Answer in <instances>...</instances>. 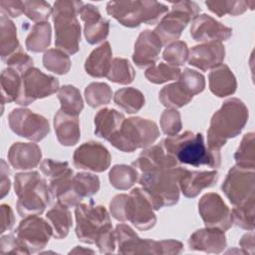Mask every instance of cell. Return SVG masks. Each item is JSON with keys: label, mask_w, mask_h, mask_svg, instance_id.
I'll return each instance as SVG.
<instances>
[{"label": "cell", "mask_w": 255, "mask_h": 255, "mask_svg": "<svg viewBox=\"0 0 255 255\" xmlns=\"http://www.w3.org/2000/svg\"><path fill=\"white\" fill-rule=\"evenodd\" d=\"M160 143L169 154L175 157L179 164L218 167L221 163L220 150L208 147L204 143L201 132L193 133L186 130L181 134L165 137Z\"/></svg>", "instance_id": "cell-1"}, {"label": "cell", "mask_w": 255, "mask_h": 255, "mask_svg": "<svg viewBox=\"0 0 255 255\" xmlns=\"http://www.w3.org/2000/svg\"><path fill=\"white\" fill-rule=\"evenodd\" d=\"M248 118L249 111L241 100L238 98L226 100L210 120L207 130L208 147L220 150L229 138L237 136L242 131Z\"/></svg>", "instance_id": "cell-2"}, {"label": "cell", "mask_w": 255, "mask_h": 255, "mask_svg": "<svg viewBox=\"0 0 255 255\" xmlns=\"http://www.w3.org/2000/svg\"><path fill=\"white\" fill-rule=\"evenodd\" d=\"M185 170L186 168L177 166L140 174L139 184L154 210H158L163 206H171L178 202L179 179Z\"/></svg>", "instance_id": "cell-3"}, {"label": "cell", "mask_w": 255, "mask_h": 255, "mask_svg": "<svg viewBox=\"0 0 255 255\" xmlns=\"http://www.w3.org/2000/svg\"><path fill=\"white\" fill-rule=\"evenodd\" d=\"M152 205L140 187L131 189L129 194H117L110 202V211L119 221H130L138 230L152 228L156 223V216Z\"/></svg>", "instance_id": "cell-4"}, {"label": "cell", "mask_w": 255, "mask_h": 255, "mask_svg": "<svg viewBox=\"0 0 255 255\" xmlns=\"http://www.w3.org/2000/svg\"><path fill=\"white\" fill-rule=\"evenodd\" d=\"M83 5L82 1L76 0H58L53 5L55 46L68 55H74L79 51L81 26L77 15Z\"/></svg>", "instance_id": "cell-5"}, {"label": "cell", "mask_w": 255, "mask_h": 255, "mask_svg": "<svg viewBox=\"0 0 255 255\" xmlns=\"http://www.w3.org/2000/svg\"><path fill=\"white\" fill-rule=\"evenodd\" d=\"M16 203L20 216L40 215L50 203L51 193L46 180L38 171L19 172L14 177Z\"/></svg>", "instance_id": "cell-6"}, {"label": "cell", "mask_w": 255, "mask_h": 255, "mask_svg": "<svg viewBox=\"0 0 255 255\" xmlns=\"http://www.w3.org/2000/svg\"><path fill=\"white\" fill-rule=\"evenodd\" d=\"M107 13L120 24L128 28L138 27L141 23L154 24L168 11L166 5L157 1L126 0L110 1L107 4Z\"/></svg>", "instance_id": "cell-7"}, {"label": "cell", "mask_w": 255, "mask_h": 255, "mask_svg": "<svg viewBox=\"0 0 255 255\" xmlns=\"http://www.w3.org/2000/svg\"><path fill=\"white\" fill-rule=\"evenodd\" d=\"M159 136L157 125L140 117L125 119L119 130L108 140L124 152H132L152 144Z\"/></svg>", "instance_id": "cell-8"}, {"label": "cell", "mask_w": 255, "mask_h": 255, "mask_svg": "<svg viewBox=\"0 0 255 255\" xmlns=\"http://www.w3.org/2000/svg\"><path fill=\"white\" fill-rule=\"evenodd\" d=\"M200 10L193 1L174 2L171 11L161 18L153 32L159 37L162 45H169L180 37L187 24L198 15Z\"/></svg>", "instance_id": "cell-9"}, {"label": "cell", "mask_w": 255, "mask_h": 255, "mask_svg": "<svg viewBox=\"0 0 255 255\" xmlns=\"http://www.w3.org/2000/svg\"><path fill=\"white\" fill-rule=\"evenodd\" d=\"M59 89L60 84L57 78L32 67L21 75V89L15 103L26 107L38 99L55 94Z\"/></svg>", "instance_id": "cell-10"}, {"label": "cell", "mask_w": 255, "mask_h": 255, "mask_svg": "<svg viewBox=\"0 0 255 255\" xmlns=\"http://www.w3.org/2000/svg\"><path fill=\"white\" fill-rule=\"evenodd\" d=\"M76 235L84 243L94 244L99 231L106 224L111 223V217L103 205L80 203L75 208Z\"/></svg>", "instance_id": "cell-11"}, {"label": "cell", "mask_w": 255, "mask_h": 255, "mask_svg": "<svg viewBox=\"0 0 255 255\" xmlns=\"http://www.w3.org/2000/svg\"><path fill=\"white\" fill-rule=\"evenodd\" d=\"M11 130L32 141H40L50 132L48 120L28 109H14L8 116Z\"/></svg>", "instance_id": "cell-12"}, {"label": "cell", "mask_w": 255, "mask_h": 255, "mask_svg": "<svg viewBox=\"0 0 255 255\" xmlns=\"http://www.w3.org/2000/svg\"><path fill=\"white\" fill-rule=\"evenodd\" d=\"M255 173L233 166L229 169L221 189L231 204L234 206L244 204L255 199Z\"/></svg>", "instance_id": "cell-13"}, {"label": "cell", "mask_w": 255, "mask_h": 255, "mask_svg": "<svg viewBox=\"0 0 255 255\" xmlns=\"http://www.w3.org/2000/svg\"><path fill=\"white\" fill-rule=\"evenodd\" d=\"M100 189V178L89 172H79L56 195L58 202L67 207H76L85 197L96 194Z\"/></svg>", "instance_id": "cell-14"}, {"label": "cell", "mask_w": 255, "mask_h": 255, "mask_svg": "<svg viewBox=\"0 0 255 255\" xmlns=\"http://www.w3.org/2000/svg\"><path fill=\"white\" fill-rule=\"evenodd\" d=\"M17 237L27 246L30 253L41 251L53 235L50 223L37 215L24 217L16 229Z\"/></svg>", "instance_id": "cell-15"}, {"label": "cell", "mask_w": 255, "mask_h": 255, "mask_svg": "<svg viewBox=\"0 0 255 255\" xmlns=\"http://www.w3.org/2000/svg\"><path fill=\"white\" fill-rule=\"evenodd\" d=\"M198 211L206 227H216L226 231L233 224L229 207L217 193L204 194L199 199Z\"/></svg>", "instance_id": "cell-16"}, {"label": "cell", "mask_w": 255, "mask_h": 255, "mask_svg": "<svg viewBox=\"0 0 255 255\" xmlns=\"http://www.w3.org/2000/svg\"><path fill=\"white\" fill-rule=\"evenodd\" d=\"M112 156L106 146L97 141L81 144L73 154V162L77 168L103 172L110 167Z\"/></svg>", "instance_id": "cell-17"}, {"label": "cell", "mask_w": 255, "mask_h": 255, "mask_svg": "<svg viewBox=\"0 0 255 255\" xmlns=\"http://www.w3.org/2000/svg\"><path fill=\"white\" fill-rule=\"evenodd\" d=\"M190 35L197 42H222L232 36V29L209 15H197L191 24Z\"/></svg>", "instance_id": "cell-18"}, {"label": "cell", "mask_w": 255, "mask_h": 255, "mask_svg": "<svg viewBox=\"0 0 255 255\" xmlns=\"http://www.w3.org/2000/svg\"><path fill=\"white\" fill-rule=\"evenodd\" d=\"M131 165L141 173L180 166L175 157L169 154L161 143L143 149Z\"/></svg>", "instance_id": "cell-19"}, {"label": "cell", "mask_w": 255, "mask_h": 255, "mask_svg": "<svg viewBox=\"0 0 255 255\" xmlns=\"http://www.w3.org/2000/svg\"><path fill=\"white\" fill-rule=\"evenodd\" d=\"M224 58V45L221 42H208L191 48L188 63L201 71H208L222 65Z\"/></svg>", "instance_id": "cell-20"}, {"label": "cell", "mask_w": 255, "mask_h": 255, "mask_svg": "<svg viewBox=\"0 0 255 255\" xmlns=\"http://www.w3.org/2000/svg\"><path fill=\"white\" fill-rule=\"evenodd\" d=\"M161 47V40L153 31H142L134 43L132 54L133 63L139 69L154 65L158 59Z\"/></svg>", "instance_id": "cell-21"}, {"label": "cell", "mask_w": 255, "mask_h": 255, "mask_svg": "<svg viewBox=\"0 0 255 255\" xmlns=\"http://www.w3.org/2000/svg\"><path fill=\"white\" fill-rule=\"evenodd\" d=\"M227 245L226 236L223 230L216 227H205L194 231L189 239L190 250L202 251L205 253H221Z\"/></svg>", "instance_id": "cell-22"}, {"label": "cell", "mask_w": 255, "mask_h": 255, "mask_svg": "<svg viewBox=\"0 0 255 255\" xmlns=\"http://www.w3.org/2000/svg\"><path fill=\"white\" fill-rule=\"evenodd\" d=\"M8 161L15 169H31L36 167L42 158V151L37 143L14 142L8 150Z\"/></svg>", "instance_id": "cell-23"}, {"label": "cell", "mask_w": 255, "mask_h": 255, "mask_svg": "<svg viewBox=\"0 0 255 255\" xmlns=\"http://www.w3.org/2000/svg\"><path fill=\"white\" fill-rule=\"evenodd\" d=\"M216 170L190 171L186 169L179 179V188L183 195L188 198L196 197L204 188L213 186L218 180Z\"/></svg>", "instance_id": "cell-24"}, {"label": "cell", "mask_w": 255, "mask_h": 255, "mask_svg": "<svg viewBox=\"0 0 255 255\" xmlns=\"http://www.w3.org/2000/svg\"><path fill=\"white\" fill-rule=\"evenodd\" d=\"M54 128L57 138L62 145L72 146L78 143L81 131L77 116H72L59 110L54 117Z\"/></svg>", "instance_id": "cell-25"}, {"label": "cell", "mask_w": 255, "mask_h": 255, "mask_svg": "<svg viewBox=\"0 0 255 255\" xmlns=\"http://www.w3.org/2000/svg\"><path fill=\"white\" fill-rule=\"evenodd\" d=\"M209 90L218 98L233 95L237 89V82L230 68L222 64L213 69L208 75Z\"/></svg>", "instance_id": "cell-26"}, {"label": "cell", "mask_w": 255, "mask_h": 255, "mask_svg": "<svg viewBox=\"0 0 255 255\" xmlns=\"http://www.w3.org/2000/svg\"><path fill=\"white\" fill-rule=\"evenodd\" d=\"M112 48L110 43L104 42L94 49L85 62V70L88 75L94 78L107 77L112 64Z\"/></svg>", "instance_id": "cell-27"}, {"label": "cell", "mask_w": 255, "mask_h": 255, "mask_svg": "<svg viewBox=\"0 0 255 255\" xmlns=\"http://www.w3.org/2000/svg\"><path fill=\"white\" fill-rule=\"evenodd\" d=\"M125 116L115 109H102L95 116V133L109 140L121 128Z\"/></svg>", "instance_id": "cell-28"}, {"label": "cell", "mask_w": 255, "mask_h": 255, "mask_svg": "<svg viewBox=\"0 0 255 255\" xmlns=\"http://www.w3.org/2000/svg\"><path fill=\"white\" fill-rule=\"evenodd\" d=\"M46 218L53 229V237L64 239L70 232L73 219L69 207L57 202L47 213Z\"/></svg>", "instance_id": "cell-29"}, {"label": "cell", "mask_w": 255, "mask_h": 255, "mask_svg": "<svg viewBox=\"0 0 255 255\" xmlns=\"http://www.w3.org/2000/svg\"><path fill=\"white\" fill-rule=\"evenodd\" d=\"M20 49L15 24L5 15L0 18V55L5 61L10 55Z\"/></svg>", "instance_id": "cell-30"}, {"label": "cell", "mask_w": 255, "mask_h": 255, "mask_svg": "<svg viewBox=\"0 0 255 255\" xmlns=\"http://www.w3.org/2000/svg\"><path fill=\"white\" fill-rule=\"evenodd\" d=\"M160 103L168 109H178L192 101L191 96L179 81L163 87L158 95Z\"/></svg>", "instance_id": "cell-31"}, {"label": "cell", "mask_w": 255, "mask_h": 255, "mask_svg": "<svg viewBox=\"0 0 255 255\" xmlns=\"http://www.w3.org/2000/svg\"><path fill=\"white\" fill-rule=\"evenodd\" d=\"M51 36L52 29L49 22L36 23L26 38L27 50L34 53L46 51L51 44Z\"/></svg>", "instance_id": "cell-32"}, {"label": "cell", "mask_w": 255, "mask_h": 255, "mask_svg": "<svg viewBox=\"0 0 255 255\" xmlns=\"http://www.w3.org/2000/svg\"><path fill=\"white\" fill-rule=\"evenodd\" d=\"M114 102L128 114L137 113L145 103L143 94L135 88H123L114 95Z\"/></svg>", "instance_id": "cell-33"}, {"label": "cell", "mask_w": 255, "mask_h": 255, "mask_svg": "<svg viewBox=\"0 0 255 255\" xmlns=\"http://www.w3.org/2000/svg\"><path fill=\"white\" fill-rule=\"evenodd\" d=\"M138 171L132 165L116 164L109 172V180L113 187L119 190L130 188L137 180Z\"/></svg>", "instance_id": "cell-34"}, {"label": "cell", "mask_w": 255, "mask_h": 255, "mask_svg": "<svg viewBox=\"0 0 255 255\" xmlns=\"http://www.w3.org/2000/svg\"><path fill=\"white\" fill-rule=\"evenodd\" d=\"M58 99L61 103V109L63 112L72 115L79 116L84 109V102L79 89L72 85H64L59 89Z\"/></svg>", "instance_id": "cell-35"}, {"label": "cell", "mask_w": 255, "mask_h": 255, "mask_svg": "<svg viewBox=\"0 0 255 255\" xmlns=\"http://www.w3.org/2000/svg\"><path fill=\"white\" fill-rule=\"evenodd\" d=\"M207 8L214 14L219 17H222L226 14L231 16H237L243 14L247 8L253 10L255 1H235V0H213L205 1Z\"/></svg>", "instance_id": "cell-36"}, {"label": "cell", "mask_w": 255, "mask_h": 255, "mask_svg": "<svg viewBox=\"0 0 255 255\" xmlns=\"http://www.w3.org/2000/svg\"><path fill=\"white\" fill-rule=\"evenodd\" d=\"M254 132L246 133L234 153L236 166L242 169L254 170L255 168V136Z\"/></svg>", "instance_id": "cell-37"}, {"label": "cell", "mask_w": 255, "mask_h": 255, "mask_svg": "<svg viewBox=\"0 0 255 255\" xmlns=\"http://www.w3.org/2000/svg\"><path fill=\"white\" fill-rule=\"evenodd\" d=\"M0 84L2 105L16 102L21 89L20 74L11 68H7L1 73Z\"/></svg>", "instance_id": "cell-38"}, {"label": "cell", "mask_w": 255, "mask_h": 255, "mask_svg": "<svg viewBox=\"0 0 255 255\" xmlns=\"http://www.w3.org/2000/svg\"><path fill=\"white\" fill-rule=\"evenodd\" d=\"M135 77V72L130 63L124 58H115L112 61L107 78L117 84L128 85Z\"/></svg>", "instance_id": "cell-39"}, {"label": "cell", "mask_w": 255, "mask_h": 255, "mask_svg": "<svg viewBox=\"0 0 255 255\" xmlns=\"http://www.w3.org/2000/svg\"><path fill=\"white\" fill-rule=\"evenodd\" d=\"M71 60L68 54L59 49H49L44 53V67L57 75H65L71 69Z\"/></svg>", "instance_id": "cell-40"}, {"label": "cell", "mask_w": 255, "mask_h": 255, "mask_svg": "<svg viewBox=\"0 0 255 255\" xmlns=\"http://www.w3.org/2000/svg\"><path fill=\"white\" fill-rule=\"evenodd\" d=\"M180 73L181 71L178 67L160 62L157 65H152L146 69L144 76L147 81L152 84H163L169 81L178 80Z\"/></svg>", "instance_id": "cell-41"}, {"label": "cell", "mask_w": 255, "mask_h": 255, "mask_svg": "<svg viewBox=\"0 0 255 255\" xmlns=\"http://www.w3.org/2000/svg\"><path fill=\"white\" fill-rule=\"evenodd\" d=\"M112 89L106 83H91L85 89L86 101L92 108H99L101 106L108 105L112 100Z\"/></svg>", "instance_id": "cell-42"}, {"label": "cell", "mask_w": 255, "mask_h": 255, "mask_svg": "<svg viewBox=\"0 0 255 255\" xmlns=\"http://www.w3.org/2000/svg\"><path fill=\"white\" fill-rule=\"evenodd\" d=\"M40 169L49 179V183L73 175V170L67 161H58L52 158L44 159L40 164Z\"/></svg>", "instance_id": "cell-43"}, {"label": "cell", "mask_w": 255, "mask_h": 255, "mask_svg": "<svg viewBox=\"0 0 255 255\" xmlns=\"http://www.w3.org/2000/svg\"><path fill=\"white\" fill-rule=\"evenodd\" d=\"M254 209L255 199H252L244 204L234 206L231 211L233 223L245 230L254 229Z\"/></svg>", "instance_id": "cell-44"}, {"label": "cell", "mask_w": 255, "mask_h": 255, "mask_svg": "<svg viewBox=\"0 0 255 255\" xmlns=\"http://www.w3.org/2000/svg\"><path fill=\"white\" fill-rule=\"evenodd\" d=\"M110 31V21L104 18H100L88 23L84 26V35L87 42L91 45L98 44L104 40L109 35Z\"/></svg>", "instance_id": "cell-45"}, {"label": "cell", "mask_w": 255, "mask_h": 255, "mask_svg": "<svg viewBox=\"0 0 255 255\" xmlns=\"http://www.w3.org/2000/svg\"><path fill=\"white\" fill-rule=\"evenodd\" d=\"M114 232L118 244V252L122 254H130L132 247L139 238L138 235L127 224H118Z\"/></svg>", "instance_id": "cell-46"}, {"label": "cell", "mask_w": 255, "mask_h": 255, "mask_svg": "<svg viewBox=\"0 0 255 255\" xmlns=\"http://www.w3.org/2000/svg\"><path fill=\"white\" fill-rule=\"evenodd\" d=\"M189 56L187 44L183 41H175L166 46L163 51L162 58L169 65L178 67L182 66Z\"/></svg>", "instance_id": "cell-47"}, {"label": "cell", "mask_w": 255, "mask_h": 255, "mask_svg": "<svg viewBox=\"0 0 255 255\" xmlns=\"http://www.w3.org/2000/svg\"><path fill=\"white\" fill-rule=\"evenodd\" d=\"M53 12L51 5L42 0L24 1V14L32 21L41 23L46 22Z\"/></svg>", "instance_id": "cell-48"}, {"label": "cell", "mask_w": 255, "mask_h": 255, "mask_svg": "<svg viewBox=\"0 0 255 255\" xmlns=\"http://www.w3.org/2000/svg\"><path fill=\"white\" fill-rule=\"evenodd\" d=\"M178 81L191 96L201 93L205 88L204 76L189 68H185L183 72L180 73Z\"/></svg>", "instance_id": "cell-49"}, {"label": "cell", "mask_w": 255, "mask_h": 255, "mask_svg": "<svg viewBox=\"0 0 255 255\" xmlns=\"http://www.w3.org/2000/svg\"><path fill=\"white\" fill-rule=\"evenodd\" d=\"M160 128L164 134L172 136L178 134L182 128L180 113L175 109H166L160 116Z\"/></svg>", "instance_id": "cell-50"}, {"label": "cell", "mask_w": 255, "mask_h": 255, "mask_svg": "<svg viewBox=\"0 0 255 255\" xmlns=\"http://www.w3.org/2000/svg\"><path fill=\"white\" fill-rule=\"evenodd\" d=\"M95 243L102 254H111L115 252L117 242L112 223H108L102 227Z\"/></svg>", "instance_id": "cell-51"}, {"label": "cell", "mask_w": 255, "mask_h": 255, "mask_svg": "<svg viewBox=\"0 0 255 255\" xmlns=\"http://www.w3.org/2000/svg\"><path fill=\"white\" fill-rule=\"evenodd\" d=\"M0 252L1 254H30L27 246L13 234L3 235L0 239Z\"/></svg>", "instance_id": "cell-52"}, {"label": "cell", "mask_w": 255, "mask_h": 255, "mask_svg": "<svg viewBox=\"0 0 255 255\" xmlns=\"http://www.w3.org/2000/svg\"><path fill=\"white\" fill-rule=\"evenodd\" d=\"M4 62L8 68L15 70L21 75L33 67V59L28 54L24 53L21 48L10 55Z\"/></svg>", "instance_id": "cell-53"}, {"label": "cell", "mask_w": 255, "mask_h": 255, "mask_svg": "<svg viewBox=\"0 0 255 255\" xmlns=\"http://www.w3.org/2000/svg\"><path fill=\"white\" fill-rule=\"evenodd\" d=\"M1 12L5 16L18 17L24 13V1L19 0H1Z\"/></svg>", "instance_id": "cell-54"}, {"label": "cell", "mask_w": 255, "mask_h": 255, "mask_svg": "<svg viewBox=\"0 0 255 255\" xmlns=\"http://www.w3.org/2000/svg\"><path fill=\"white\" fill-rule=\"evenodd\" d=\"M1 233L5 232L6 230H10L15 222V217L11 207L7 204L1 205Z\"/></svg>", "instance_id": "cell-55"}, {"label": "cell", "mask_w": 255, "mask_h": 255, "mask_svg": "<svg viewBox=\"0 0 255 255\" xmlns=\"http://www.w3.org/2000/svg\"><path fill=\"white\" fill-rule=\"evenodd\" d=\"M9 173L10 170L8 168L7 163L5 162L4 159H1V170H0V174H1V179H0V197L3 198L5 197L6 194L9 193L10 190V178H9Z\"/></svg>", "instance_id": "cell-56"}, {"label": "cell", "mask_w": 255, "mask_h": 255, "mask_svg": "<svg viewBox=\"0 0 255 255\" xmlns=\"http://www.w3.org/2000/svg\"><path fill=\"white\" fill-rule=\"evenodd\" d=\"M79 14H80L82 21H84V23H88V22L102 18L98 7H96L90 3L84 4L82 9L80 10Z\"/></svg>", "instance_id": "cell-57"}, {"label": "cell", "mask_w": 255, "mask_h": 255, "mask_svg": "<svg viewBox=\"0 0 255 255\" xmlns=\"http://www.w3.org/2000/svg\"><path fill=\"white\" fill-rule=\"evenodd\" d=\"M239 245L241 246V249L243 250V253H247L250 255L254 254V233L253 230H251L250 233L244 234L240 241Z\"/></svg>", "instance_id": "cell-58"}, {"label": "cell", "mask_w": 255, "mask_h": 255, "mask_svg": "<svg viewBox=\"0 0 255 255\" xmlns=\"http://www.w3.org/2000/svg\"><path fill=\"white\" fill-rule=\"evenodd\" d=\"M69 253H70V254H71V253H94V251L91 250V249L83 248L82 246H76V247H75L73 250H71Z\"/></svg>", "instance_id": "cell-59"}]
</instances>
